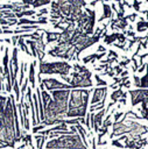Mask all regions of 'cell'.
I'll use <instances>...</instances> for the list:
<instances>
[{
    "mask_svg": "<svg viewBox=\"0 0 148 149\" xmlns=\"http://www.w3.org/2000/svg\"><path fill=\"white\" fill-rule=\"evenodd\" d=\"M40 90H47V91H54V90H71V86L69 84H64L55 78H44L42 79V84L38 85Z\"/></svg>",
    "mask_w": 148,
    "mask_h": 149,
    "instance_id": "cell-4",
    "label": "cell"
},
{
    "mask_svg": "<svg viewBox=\"0 0 148 149\" xmlns=\"http://www.w3.org/2000/svg\"><path fill=\"white\" fill-rule=\"evenodd\" d=\"M72 65L66 61L58 62H45L42 61L38 64V74H59L61 77H66L70 74Z\"/></svg>",
    "mask_w": 148,
    "mask_h": 149,
    "instance_id": "cell-2",
    "label": "cell"
},
{
    "mask_svg": "<svg viewBox=\"0 0 148 149\" xmlns=\"http://www.w3.org/2000/svg\"><path fill=\"white\" fill-rule=\"evenodd\" d=\"M21 141L26 144V147H28V146H29V147H33V135H31V134H28V133H27V134L23 136V139H22Z\"/></svg>",
    "mask_w": 148,
    "mask_h": 149,
    "instance_id": "cell-18",
    "label": "cell"
},
{
    "mask_svg": "<svg viewBox=\"0 0 148 149\" xmlns=\"http://www.w3.org/2000/svg\"><path fill=\"white\" fill-rule=\"evenodd\" d=\"M33 1H34V0H21L22 3H24V5H30V6H31Z\"/></svg>",
    "mask_w": 148,
    "mask_h": 149,
    "instance_id": "cell-28",
    "label": "cell"
},
{
    "mask_svg": "<svg viewBox=\"0 0 148 149\" xmlns=\"http://www.w3.org/2000/svg\"><path fill=\"white\" fill-rule=\"evenodd\" d=\"M36 13H37V12H36L35 9L30 8V9L22 10V12H20V13H16L15 16H16V19L19 20V19H22V17H24V16H34V15H36Z\"/></svg>",
    "mask_w": 148,
    "mask_h": 149,
    "instance_id": "cell-13",
    "label": "cell"
},
{
    "mask_svg": "<svg viewBox=\"0 0 148 149\" xmlns=\"http://www.w3.org/2000/svg\"><path fill=\"white\" fill-rule=\"evenodd\" d=\"M17 52H19L17 47H14L13 52H12V57H10V59H9V64H8L12 83L16 81V74H17V71H19V58H17Z\"/></svg>",
    "mask_w": 148,
    "mask_h": 149,
    "instance_id": "cell-5",
    "label": "cell"
},
{
    "mask_svg": "<svg viewBox=\"0 0 148 149\" xmlns=\"http://www.w3.org/2000/svg\"><path fill=\"white\" fill-rule=\"evenodd\" d=\"M70 77H71V81L69 83V85L71 86V88H91L93 83H92V73L90 70L83 72V73H78V72H70Z\"/></svg>",
    "mask_w": 148,
    "mask_h": 149,
    "instance_id": "cell-3",
    "label": "cell"
},
{
    "mask_svg": "<svg viewBox=\"0 0 148 149\" xmlns=\"http://www.w3.org/2000/svg\"><path fill=\"white\" fill-rule=\"evenodd\" d=\"M45 125H43V123H40V125H37V126H34L33 127V129H31V132H33V134H37L38 132H41V130H43V129H45Z\"/></svg>",
    "mask_w": 148,
    "mask_h": 149,
    "instance_id": "cell-21",
    "label": "cell"
},
{
    "mask_svg": "<svg viewBox=\"0 0 148 149\" xmlns=\"http://www.w3.org/2000/svg\"><path fill=\"white\" fill-rule=\"evenodd\" d=\"M29 149H35V148L34 147H29Z\"/></svg>",
    "mask_w": 148,
    "mask_h": 149,
    "instance_id": "cell-32",
    "label": "cell"
},
{
    "mask_svg": "<svg viewBox=\"0 0 148 149\" xmlns=\"http://www.w3.org/2000/svg\"><path fill=\"white\" fill-rule=\"evenodd\" d=\"M113 19V12H112V8H111V6L108 5V3H106V2H104L103 3V15L100 16V19L98 20L99 22H101V21H104L105 19Z\"/></svg>",
    "mask_w": 148,
    "mask_h": 149,
    "instance_id": "cell-9",
    "label": "cell"
},
{
    "mask_svg": "<svg viewBox=\"0 0 148 149\" xmlns=\"http://www.w3.org/2000/svg\"><path fill=\"white\" fill-rule=\"evenodd\" d=\"M17 47H19V49H20V50H22V51H23V52H26L27 55L31 56L30 49H29V48H28V45L26 44V42H24V38H21L20 36H19V40H17Z\"/></svg>",
    "mask_w": 148,
    "mask_h": 149,
    "instance_id": "cell-12",
    "label": "cell"
},
{
    "mask_svg": "<svg viewBox=\"0 0 148 149\" xmlns=\"http://www.w3.org/2000/svg\"><path fill=\"white\" fill-rule=\"evenodd\" d=\"M34 139H35V143L37 146V149H43L45 141H47V136L45 135H40V134H34Z\"/></svg>",
    "mask_w": 148,
    "mask_h": 149,
    "instance_id": "cell-11",
    "label": "cell"
},
{
    "mask_svg": "<svg viewBox=\"0 0 148 149\" xmlns=\"http://www.w3.org/2000/svg\"><path fill=\"white\" fill-rule=\"evenodd\" d=\"M94 79H96V85L98 87H101V86H106L107 85V83L104 79H101L99 74H94Z\"/></svg>",
    "mask_w": 148,
    "mask_h": 149,
    "instance_id": "cell-20",
    "label": "cell"
},
{
    "mask_svg": "<svg viewBox=\"0 0 148 149\" xmlns=\"http://www.w3.org/2000/svg\"><path fill=\"white\" fill-rule=\"evenodd\" d=\"M106 95H107V86L96 87V88H93V91H92V97H91L90 104H91V105L98 104V102L105 100V99H106Z\"/></svg>",
    "mask_w": 148,
    "mask_h": 149,
    "instance_id": "cell-6",
    "label": "cell"
},
{
    "mask_svg": "<svg viewBox=\"0 0 148 149\" xmlns=\"http://www.w3.org/2000/svg\"><path fill=\"white\" fill-rule=\"evenodd\" d=\"M37 64V61H33L29 65V72H28V80L31 88H36V81H35V65Z\"/></svg>",
    "mask_w": 148,
    "mask_h": 149,
    "instance_id": "cell-8",
    "label": "cell"
},
{
    "mask_svg": "<svg viewBox=\"0 0 148 149\" xmlns=\"http://www.w3.org/2000/svg\"><path fill=\"white\" fill-rule=\"evenodd\" d=\"M124 91H122V88L120 87V88H117V90H114L113 92H112V94H111V100L113 101V102H118V100L124 95Z\"/></svg>",
    "mask_w": 148,
    "mask_h": 149,
    "instance_id": "cell-14",
    "label": "cell"
},
{
    "mask_svg": "<svg viewBox=\"0 0 148 149\" xmlns=\"http://www.w3.org/2000/svg\"><path fill=\"white\" fill-rule=\"evenodd\" d=\"M107 58H117L118 59V54L113 50H110L108 54H107Z\"/></svg>",
    "mask_w": 148,
    "mask_h": 149,
    "instance_id": "cell-23",
    "label": "cell"
},
{
    "mask_svg": "<svg viewBox=\"0 0 148 149\" xmlns=\"http://www.w3.org/2000/svg\"><path fill=\"white\" fill-rule=\"evenodd\" d=\"M70 92L71 90L66 88V90H54L50 92L52 100H55L56 102H68L69 101V97H70Z\"/></svg>",
    "mask_w": 148,
    "mask_h": 149,
    "instance_id": "cell-7",
    "label": "cell"
},
{
    "mask_svg": "<svg viewBox=\"0 0 148 149\" xmlns=\"http://www.w3.org/2000/svg\"><path fill=\"white\" fill-rule=\"evenodd\" d=\"M19 86L20 85H19V81L17 80L13 83V90H14V93H15V101H17V102H19V98L21 95V92L19 90Z\"/></svg>",
    "mask_w": 148,
    "mask_h": 149,
    "instance_id": "cell-19",
    "label": "cell"
},
{
    "mask_svg": "<svg viewBox=\"0 0 148 149\" xmlns=\"http://www.w3.org/2000/svg\"><path fill=\"white\" fill-rule=\"evenodd\" d=\"M112 146H114V147H118V148H120V149L125 148V144L120 143V141H119V140H113V141H112Z\"/></svg>",
    "mask_w": 148,
    "mask_h": 149,
    "instance_id": "cell-22",
    "label": "cell"
},
{
    "mask_svg": "<svg viewBox=\"0 0 148 149\" xmlns=\"http://www.w3.org/2000/svg\"><path fill=\"white\" fill-rule=\"evenodd\" d=\"M59 35H61V33H56V31L45 30L44 38H45L47 44H49V43H54V42H57V41H58V38H59Z\"/></svg>",
    "mask_w": 148,
    "mask_h": 149,
    "instance_id": "cell-10",
    "label": "cell"
},
{
    "mask_svg": "<svg viewBox=\"0 0 148 149\" xmlns=\"http://www.w3.org/2000/svg\"><path fill=\"white\" fill-rule=\"evenodd\" d=\"M129 63H131V61H129V59H125V61L120 62V63H119V65H120L121 68H125V66H127V64H129Z\"/></svg>",
    "mask_w": 148,
    "mask_h": 149,
    "instance_id": "cell-26",
    "label": "cell"
},
{
    "mask_svg": "<svg viewBox=\"0 0 148 149\" xmlns=\"http://www.w3.org/2000/svg\"><path fill=\"white\" fill-rule=\"evenodd\" d=\"M24 148H26V144H24V143H22V144H21L19 148H16V149H24Z\"/></svg>",
    "mask_w": 148,
    "mask_h": 149,
    "instance_id": "cell-30",
    "label": "cell"
},
{
    "mask_svg": "<svg viewBox=\"0 0 148 149\" xmlns=\"http://www.w3.org/2000/svg\"><path fill=\"white\" fill-rule=\"evenodd\" d=\"M45 149H89L80 135L72 134V135H62L57 139H51L45 143Z\"/></svg>",
    "mask_w": 148,
    "mask_h": 149,
    "instance_id": "cell-1",
    "label": "cell"
},
{
    "mask_svg": "<svg viewBox=\"0 0 148 149\" xmlns=\"http://www.w3.org/2000/svg\"><path fill=\"white\" fill-rule=\"evenodd\" d=\"M99 1H100V0H93V1H91V2H90V6H92V7H93V6H96Z\"/></svg>",
    "mask_w": 148,
    "mask_h": 149,
    "instance_id": "cell-29",
    "label": "cell"
},
{
    "mask_svg": "<svg viewBox=\"0 0 148 149\" xmlns=\"http://www.w3.org/2000/svg\"><path fill=\"white\" fill-rule=\"evenodd\" d=\"M97 52H106V48H105V47H103V45H99V47H98Z\"/></svg>",
    "mask_w": 148,
    "mask_h": 149,
    "instance_id": "cell-27",
    "label": "cell"
},
{
    "mask_svg": "<svg viewBox=\"0 0 148 149\" xmlns=\"http://www.w3.org/2000/svg\"><path fill=\"white\" fill-rule=\"evenodd\" d=\"M118 35H119V33H113V34L106 35V36L104 37V42H105L106 44H112V43H114V42L118 40Z\"/></svg>",
    "mask_w": 148,
    "mask_h": 149,
    "instance_id": "cell-17",
    "label": "cell"
},
{
    "mask_svg": "<svg viewBox=\"0 0 148 149\" xmlns=\"http://www.w3.org/2000/svg\"><path fill=\"white\" fill-rule=\"evenodd\" d=\"M10 40H12V44L15 47L16 44H17V40H19V35H14V36H12L10 37Z\"/></svg>",
    "mask_w": 148,
    "mask_h": 149,
    "instance_id": "cell-25",
    "label": "cell"
},
{
    "mask_svg": "<svg viewBox=\"0 0 148 149\" xmlns=\"http://www.w3.org/2000/svg\"><path fill=\"white\" fill-rule=\"evenodd\" d=\"M27 70V63L26 62H21L20 63V78H19V85H22L23 80H24V72Z\"/></svg>",
    "mask_w": 148,
    "mask_h": 149,
    "instance_id": "cell-16",
    "label": "cell"
},
{
    "mask_svg": "<svg viewBox=\"0 0 148 149\" xmlns=\"http://www.w3.org/2000/svg\"><path fill=\"white\" fill-rule=\"evenodd\" d=\"M51 1H52V0H34L33 3H31V8H33V9H36V8L47 6V5H49Z\"/></svg>",
    "mask_w": 148,
    "mask_h": 149,
    "instance_id": "cell-15",
    "label": "cell"
},
{
    "mask_svg": "<svg viewBox=\"0 0 148 149\" xmlns=\"http://www.w3.org/2000/svg\"><path fill=\"white\" fill-rule=\"evenodd\" d=\"M124 112H117V113H114V122L115 121H119L120 120V118H122L124 116Z\"/></svg>",
    "mask_w": 148,
    "mask_h": 149,
    "instance_id": "cell-24",
    "label": "cell"
},
{
    "mask_svg": "<svg viewBox=\"0 0 148 149\" xmlns=\"http://www.w3.org/2000/svg\"><path fill=\"white\" fill-rule=\"evenodd\" d=\"M0 34H2V28L0 27Z\"/></svg>",
    "mask_w": 148,
    "mask_h": 149,
    "instance_id": "cell-31",
    "label": "cell"
}]
</instances>
